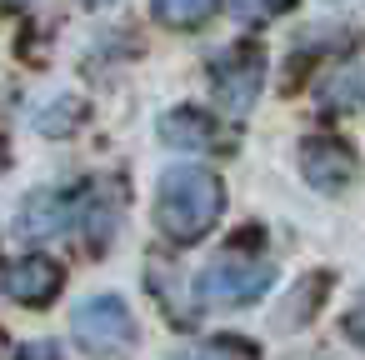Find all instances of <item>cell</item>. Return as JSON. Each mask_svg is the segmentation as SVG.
<instances>
[{"label":"cell","instance_id":"cell-11","mask_svg":"<svg viewBox=\"0 0 365 360\" xmlns=\"http://www.w3.org/2000/svg\"><path fill=\"white\" fill-rule=\"evenodd\" d=\"M290 6H295V0H230V11H235V21H245V26H265V21L285 16Z\"/></svg>","mask_w":365,"mask_h":360},{"label":"cell","instance_id":"cell-13","mask_svg":"<svg viewBox=\"0 0 365 360\" xmlns=\"http://www.w3.org/2000/svg\"><path fill=\"white\" fill-rule=\"evenodd\" d=\"M16 360H61V350H56L51 340H31V345H21Z\"/></svg>","mask_w":365,"mask_h":360},{"label":"cell","instance_id":"cell-5","mask_svg":"<svg viewBox=\"0 0 365 360\" xmlns=\"http://www.w3.org/2000/svg\"><path fill=\"white\" fill-rule=\"evenodd\" d=\"M300 170L315 190L340 195L355 180V150L340 135H310V140H300Z\"/></svg>","mask_w":365,"mask_h":360},{"label":"cell","instance_id":"cell-10","mask_svg":"<svg viewBox=\"0 0 365 360\" xmlns=\"http://www.w3.org/2000/svg\"><path fill=\"white\" fill-rule=\"evenodd\" d=\"M150 11H155V21H160V26L195 31V26H205V21H210L215 0H150Z\"/></svg>","mask_w":365,"mask_h":360},{"label":"cell","instance_id":"cell-9","mask_svg":"<svg viewBox=\"0 0 365 360\" xmlns=\"http://www.w3.org/2000/svg\"><path fill=\"white\" fill-rule=\"evenodd\" d=\"M325 290H330V275H305V280L295 285V295L280 305V325H285V330L305 325V315H310V310H320Z\"/></svg>","mask_w":365,"mask_h":360},{"label":"cell","instance_id":"cell-15","mask_svg":"<svg viewBox=\"0 0 365 360\" xmlns=\"http://www.w3.org/2000/svg\"><path fill=\"white\" fill-rule=\"evenodd\" d=\"M11 6H21V0H11Z\"/></svg>","mask_w":365,"mask_h":360},{"label":"cell","instance_id":"cell-1","mask_svg":"<svg viewBox=\"0 0 365 360\" xmlns=\"http://www.w3.org/2000/svg\"><path fill=\"white\" fill-rule=\"evenodd\" d=\"M220 210H225V185L205 165H170L155 185V225L175 245L210 235Z\"/></svg>","mask_w":365,"mask_h":360},{"label":"cell","instance_id":"cell-12","mask_svg":"<svg viewBox=\"0 0 365 360\" xmlns=\"http://www.w3.org/2000/svg\"><path fill=\"white\" fill-rule=\"evenodd\" d=\"M185 360H255V350L250 345H230V340H210V345L190 350Z\"/></svg>","mask_w":365,"mask_h":360},{"label":"cell","instance_id":"cell-7","mask_svg":"<svg viewBox=\"0 0 365 360\" xmlns=\"http://www.w3.org/2000/svg\"><path fill=\"white\" fill-rule=\"evenodd\" d=\"M160 140L175 145V150H215L220 135H215V120L195 106H175L165 120H160Z\"/></svg>","mask_w":365,"mask_h":360},{"label":"cell","instance_id":"cell-4","mask_svg":"<svg viewBox=\"0 0 365 360\" xmlns=\"http://www.w3.org/2000/svg\"><path fill=\"white\" fill-rule=\"evenodd\" d=\"M260 81H265V56L255 46H230L210 61V91L225 115H245L260 96Z\"/></svg>","mask_w":365,"mask_h":360},{"label":"cell","instance_id":"cell-3","mask_svg":"<svg viewBox=\"0 0 365 360\" xmlns=\"http://www.w3.org/2000/svg\"><path fill=\"white\" fill-rule=\"evenodd\" d=\"M275 285V265L260 255H220L200 275V295L210 305H250Z\"/></svg>","mask_w":365,"mask_h":360},{"label":"cell","instance_id":"cell-8","mask_svg":"<svg viewBox=\"0 0 365 360\" xmlns=\"http://www.w3.org/2000/svg\"><path fill=\"white\" fill-rule=\"evenodd\" d=\"M150 290L160 295V305L170 310L175 325H190L195 320V285L185 270H175L170 260H150Z\"/></svg>","mask_w":365,"mask_h":360},{"label":"cell","instance_id":"cell-14","mask_svg":"<svg viewBox=\"0 0 365 360\" xmlns=\"http://www.w3.org/2000/svg\"><path fill=\"white\" fill-rule=\"evenodd\" d=\"M86 6H110V0H86Z\"/></svg>","mask_w":365,"mask_h":360},{"label":"cell","instance_id":"cell-2","mask_svg":"<svg viewBox=\"0 0 365 360\" xmlns=\"http://www.w3.org/2000/svg\"><path fill=\"white\" fill-rule=\"evenodd\" d=\"M71 330H76V345L91 355H125L135 345V320H130V305L120 295L81 300L71 315Z\"/></svg>","mask_w":365,"mask_h":360},{"label":"cell","instance_id":"cell-6","mask_svg":"<svg viewBox=\"0 0 365 360\" xmlns=\"http://www.w3.org/2000/svg\"><path fill=\"white\" fill-rule=\"evenodd\" d=\"M6 295L16 305H51L61 295V265L51 255H26L6 270Z\"/></svg>","mask_w":365,"mask_h":360}]
</instances>
